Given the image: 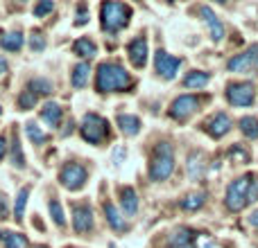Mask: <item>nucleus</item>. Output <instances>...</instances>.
I'll list each match as a JSON object with an SVG mask.
<instances>
[{
  "instance_id": "obj_1",
  "label": "nucleus",
  "mask_w": 258,
  "mask_h": 248,
  "mask_svg": "<svg viewBox=\"0 0 258 248\" xmlns=\"http://www.w3.org/2000/svg\"><path fill=\"white\" fill-rule=\"evenodd\" d=\"M129 86H132V77L120 63H100L98 75H95V88L100 93L127 90Z\"/></svg>"
},
{
  "instance_id": "obj_2",
  "label": "nucleus",
  "mask_w": 258,
  "mask_h": 248,
  "mask_svg": "<svg viewBox=\"0 0 258 248\" xmlns=\"http://www.w3.org/2000/svg\"><path fill=\"white\" fill-rule=\"evenodd\" d=\"M174 172V151L170 142H159L150 160V178L152 181H165Z\"/></svg>"
},
{
  "instance_id": "obj_3",
  "label": "nucleus",
  "mask_w": 258,
  "mask_h": 248,
  "mask_svg": "<svg viewBox=\"0 0 258 248\" xmlns=\"http://www.w3.org/2000/svg\"><path fill=\"white\" fill-rule=\"evenodd\" d=\"M100 18H102V30L107 32H120L129 25L132 18V7L125 3H102L100 7Z\"/></svg>"
},
{
  "instance_id": "obj_4",
  "label": "nucleus",
  "mask_w": 258,
  "mask_h": 248,
  "mask_svg": "<svg viewBox=\"0 0 258 248\" xmlns=\"http://www.w3.org/2000/svg\"><path fill=\"white\" fill-rule=\"evenodd\" d=\"M249 185H251V174L240 176L229 185L227 196H224V205L231 212H240L245 205H249Z\"/></svg>"
},
{
  "instance_id": "obj_5",
  "label": "nucleus",
  "mask_w": 258,
  "mask_h": 248,
  "mask_svg": "<svg viewBox=\"0 0 258 248\" xmlns=\"http://www.w3.org/2000/svg\"><path fill=\"white\" fill-rule=\"evenodd\" d=\"M80 131H82V138H84L86 142L100 145V142L109 136V124L104 117H100L98 113H86L84 120H82Z\"/></svg>"
},
{
  "instance_id": "obj_6",
  "label": "nucleus",
  "mask_w": 258,
  "mask_h": 248,
  "mask_svg": "<svg viewBox=\"0 0 258 248\" xmlns=\"http://www.w3.org/2000/svg\"><path fill=\"white\" fill-rule=\"evenodd\" d=\"M86 178H89L86 169L82 167V165H77V163L63 165L61 172H59V181H61V185L66 187V190H71V192H75V190H80V187H84Z\"/></svg>"
},
{
  "instance_id": "obj_7",
  "label": "nucleus",
  "mask_w": 258,
  "mask_h": 248,
  "mask_svg": "<svg viewBox=\"0 0 258 248\" xmlns=\"http://www.w3.org/2000/svg\"><path fill=\"white\" fill-rule=\"evenodd\" d=\"M227 99L233 106H251L254 104V86L247 81H233L227 86Z\"/></svg>"
},
{
  "instance_id": "obj_8",
  "label": "nucleus",
  "mask_w": 258,
  "mask_h": 248,
  "mask_svg": "<svg viewBox=\"0 0 258 248\" xmlns=\"http://www.w3.org/2000/svg\"><path fill=\"white\" fill-rule=\"evenodd\" d=\"M200 102L202 99L197 97V95H181V97H177L172 102V106H170V117H174V120H186V117H190L192 113L200 108Z\"/></svg>"
},
{
  "instance_id": "obj_9",
  "label": "nucleus",
  "mask_w": 258,
  "mask_h": 248,
  "mask_svg": "<svg viewBox=\"0 0 258 248\" xmlns=\"http://www.w3.org/2000/svg\"><path fill=\"white\" fill-rule=\"evenodd\" d=\"M229 70H231V72H251V70H258V43L251 45L247 52L236 54V57L229 61Z\"/></svg>"
},
{
  "instance_id": "obj_10",
  "label": "nucleus",
  "mask_w": 258,
  "mask_h": 248,
  "mask_svg": "<svg viewBox=\"0 0 258 248\" xmlns=\"http://www.w3.org/2000/svg\"><path fill=\"white\" fill-rule=\"evenodd\" d=\"M179 66H181V59L170 57L165 50H159V52L154 54V68H156V72H159L163 79H174V77H177Z\"/></svg>"
},
{
  "instance_id": "obj_11",
  "label": "nucleus",
  "mask_w": 258,
  "mask_h": 248,
  "mask_svg": "<svg viewBox=\"0 0 258 248\" xmlns=\"http://www.w3.org/2000/svg\"><path fill=\"white\" fill-rule=\"evenodd\" d=\"M73 228L77 232H89L93 228V210L86 203L73 205Z\"/></svg>"
},
{
  "instance_id": "obj_12",
  "label": "nucleus",
  "mask_w": 258,
  "mask_h": 248,
  "mask_svg": "<svg viewBox=\"0 0 258 248\" xmlns=\"http://www.w3.org/2000/svg\"><path fill=\"white\" fill-rule=\"evenodd\" d=\"M127 54H129V61H132L134 68H145V63H147V41H145V36L134 39L132 43L127 45Z\"/></svg>"
},
{
  "instance_id": "obj_13",
  "label": "nucleus",
  "mask_w": 258,
  "mask_h": 248,
  "mask_svg": "<svg viewBox=\"0 0 258 248\" xmlns=\"http://www.w3.org/2000/svg\"><path fill=\"white\" fill-rule=\"evenodd\" d=\"M229 129H231V120H229V115H224V113H215L213 117H209V120L204 122V131L209 133L211 138L227 136Z\"/></svg>"
},
{
  "instance_id": "obj_14",
  "label": "nucleus",
  "mask_w": 258,
  "mask_h": 248,
  "mask_svg": "<svg viewBox=\"0 0 258 248\" xmlns=\"http://www.w3.org/2000/svg\"><path fill=\"white\" fill-rule=\"evenodd\" d=\"M168 248H195V232L188 228H179L170 235Z\"/></svg>"
},
{
  "instance_id": "obj_15",
  "label": "nucleus",
  "mask_w": 258,
  "mask_h": 248,
  "mask_svg": "<svg viewBox=\"0 0 258 248\" xmlns=\"http://www.w3.org/2000/svg\"><path fill=\"white\" fill-rule=\"evenodd\" d=\"M202 16H204V21L209 23V27H211V39L218 43V41H222V36H224V25L218 21V16L213 14V9L211 7H202Z\"/></svg>"
},
{
  "instance_id": "obj_16",
  "label": "nucleus",
  "mask_w": 258,
  "mask_h": 248,
  "mask_svg": "<svg viewBox=\"0 0 258 248\" xmlns=\"http://www.w3.org/2000/svg\"><path fill=\"white\" fill-rule=\"evenodd\" d=\"M104 214H107L109 226H111L116 232H125L127 230V221L120 217V212L116 210V205L113 203H104Z\"/></svg>"
},
{
  "instance_id": "obj_17",
  "label": "nucleus",
  "mask_w": 258,
  "mask_h": 248,
  "mask_svg": "<svg viewBox=\"0 0 258 248\" xmlns=\"http://www.w3.org/2000/svg\"><path fill=\"white\" fill-rule=\"evenodd\" d=\"M120 203H122V210H125V214H136L138 210V196L136 192H134V187H122L120 190Z\"/></svg>"
},
{
  "instance_id": "obj_18",
  "label": "nucleus",
  "mask_w": 258,
  "mask_h": 248,
  "mask_svg": "<svg viewBox=\"0 0 258 248\" xmlns=\"http://www.w3.org/2000/svg\"><path fill=\"white\" fill-rule=\"evenodd\" d=\"M41 120L45 124H50V127H59V122H61V106L54 102L45 104V106L41 108Z\"/></svg>"
},
{
  "instance_id": "obj_19",
  "label": "nucleus",
  "mask_w": 258,
  "mask_h": 248,
  "mask_svg": "<svg viewBox=\"0 0 258 248\" xmlns=\"http://www.w3.org/2000/svg\"><path fill=\"white\" fill-rule=\"evenodd\" d=\"M73 52L77 54V57H84V59H91L98 54V48H95V43L91 39H77L75 43H73Z\"/></svg>"
},
{
  "instance_id": "obj_20",
  "label": "nucleus",
  "mask_w": 258,
  "mask_h": 248,
  "mask_svg": "<svg viewBox=\"0 0 258 248\" xmlns=\"http://www.w3.org/2000/svg\"><path fill=\"white\" fill-rule=\"evenodd\" d=\"M89 72H91L89 63H84V61L77 63V66L73 68V75H71L73 86H75V88H84L86 81H89Z\"/></svg>"
},
{
  "instance_id": "obj_21",
  "label": "nucleus",
  "mask_w": 258,
  "mask_h": 248,
  "mask_svg": "<svg viewBox=\"0 0 258 248\" xmlns=\"http://www.w3.org/2000/svg\"><path fill=\"white\" fill-rule=\"evenodd\" d=\"M118 127L125 136H136L141 131V120L136 115H118Z\"/></svg>"
},
{
  "instance_id": "obj_22",
  "label": "nucleus",
  "mask_w": 258,
  "mask_h": 248,
  "mask_svg": "<svg viewBox=\"0 0 258 248\" xmlns=\"http://www.w3.org/2000/svg\"><path fill=\"white\" fill-rule=\"evenodd\" d=\"M204 151H192L190 158H188L186 167H188V174H190L192 178H200L202 176V167H204Z\"/></svg>"
},
{
  "instance_id": "obj_23",
  "label": "nucleus",
  "mask_w": 258,
  "mask_h": 248,
  "mask_svg": "<svg viewBox=\"0 0 258 248\" xmlns=\"http://www.w3.org/2000/svg\"><path fill=\"white\" fill-rule=\"evenodd\" d=\"M0 45H3L7 52H18L23 48V34L21 32H7V34L0 39Z\"/></svg>"
},
{
  "instance_id": "obj_24",
  "label": "nucleus",
  "mask_w": 258,
  "mask_h": 248,
  "mask_svg": "<svg viewBox=\"0 0 258 248\" xmlns=\"http://www.w3.org/2000/svg\"><path fill=\"white\" fill-rule=\"evenodd\" d=\"M12 163L16 165L18 169H25V156H23V147H21V140H18L16 129H14V133H12Z\"/></svg>"
},
{
  "instance_id": "obj_25",
  "label": "nucleus",
  "mask_w": 258,
  "mask_h": 248,
  "mask_svg": "<svg viewBox=\"0 0 258 248\" xmlns=\"http://www.w3.org/2000/svg\"><path fill=\"white\" fill-rule=\"evenodd\" d=\"M209 79H211L209 72L195 70V72H188V77L183 79V86H186V88H204V86L209 84Z\"/></svg>"
},
{
  "instance_id": "obj_26",
  "label": "nucleus",
  "mask_w": 258,
  "mask_h": 248,
  "mask_svg": "<svg viewBox=\"0 0 258 248\" xmlns=\"http://www.w3.org/2000/svg\"><path fill=\"white\" fill-rule=\"evenodd\" d=\"M5 241V248H27V239L21 232H0Z\"/></svg>"
},
{
  "instance_id": "obj_27",
  "label": "nucleus",
  "mask_w": 258,
  "mask_h": 248,
  "mask_svg": "<svg viewBox=\"0 0 258 248\" xmlns=\"http://www.w3.org/2000/svg\"><path fill=\"white\" fill-rule=\"evenodd\" d=\"M27 196H30V187H23L16 196V203H14V219L23 221V214H25V205H27Z\"/></svg>"
},
{
  "instance_id": "obj_28",
  "label": "nucleus",
  "mask_w": 258,
  "mask_h": 248,
  "mask_svg": "<svg viewBox=\"0 0 258 248\" xmlns=\"http://www.w3.org/2000/svg\"><path fill=\"white\" fill-rule=\"evenodd\" d=\"M206 201V194H202V192H192V194H188L186 199L181 201V208L188 210V212H192V210H200L202 205H204Z\"/></svg>"
},
{
  "instance_id": "obj_29",
  "label": "nucleus",
  "mask_w": 258,
  "mask_h": 248,
  "mask_svg": "<svg viewBox=\"0 0 258 248\" xmlns=\"http://www.w3.org/2000/svg\"><path fill=\"white\" fill-rule=\"evenodd\" d=\"M240 131L245 133L247 138H258V117L247 115L240 120Z\"/></svg>"
},
{
  "instance_id": "obj_30",
  "label": "nucleus",
  "mask_w": 258,
  "mask_h": 248,
  "mask_svg": "<svg viewBox=\"0 0 258 248\" xmlns=\"http://www.w3.org/2000/svg\"><path fill=\"white\" fill-rule=\"evenodd\" d=\"M25 133H27V138H30L34 145H43V142L48 140V136H45V133L41 131V129L36 127L34 122H27V124H25Z\"/></svg>"
},
{
  "instance_id": "obj_31",
  "label": "nucleus",
  "mask_w": 258,
  "mask_h": 248,
  "mask_svg": "<svg viewBox=\"0 0 258 248\" xmlns=\"http://www.w3.org/2000/svg\"><path fill=\"white\" fill-rule=\"evenodd\" d=\"M30 90L36 95V97H39V95H50V93H52V84H50L48 79H41V77H39V79H32L30 81Z\"/></svg>"
},
{
  "instance_id": "obj_32",
  "label": "nucleus",
  "mask_w": 258,
  "mask_h": 248,
  "mask_svg": "<svg viewBox=\"0 0 258 248\" xmlns=\"http://www.w3.org/2000/svg\"><path fill=\"white\" fill-rule=\"evenodd\" d=\"M34 106H36V95L32 93L30 88L23 90V93L18 95V108H21V111H30V108H34Z\"/></svg>"
},
{
  "instance_id": "obj_33",
  "label": "nucleus",
  "mask_w": 258,
  "mask_h": 248,
  "mask_svg": "<svg viewBox=\"0 0 258 248\" xmlns=\"http://www.w3.org/2000/svg\"><path fill=\"white\" fill-rule=\"evenodd\" d=\"M48 208H50V214H52L54 223H57V226H66V217H63V208H61V203H59L57 199H52V201L48 203Z\"/></svg>"
},
{
  "instance_id": "obj_34",
  "label": "nucleus",
  "mask_w": 258,
  "mask_h": 248,
  "mask_svg": "<svg viewBox=\"0 0 258 248\" xmlns=\"http://www.w3.org/2000/svg\"><path fill=\"white\" fill-rule=\"evenodd\" d=\"M195 248H222V244L206 232H200V235H195Z\"/></svg>"
},
{
  "instance_id": "obj_35",
  "label": "nucleus",
  "mask_w": 258,
  "mask_h": 248,
  "mask_svg": "<svg viewBox=\"0 0 258 248\" xmlns=\"http://www.w3.org/2000/svg\"><path fill=\"white\" fill-rule=\"evenodd\" d=\"M30 48L34 50V52H43V50H45V36L41 34V32H32V36H30Z\"/></svg>"
},
{
  "instance_id": "obj_36",
  "label": "nucleus",
  "mask_w": 258,
  "mask_h": 248,
  "mask_svg": "<svg viewBox=\"0 0 258 248\" xmlns=\"http://www.w3.org/2000/svg\"><path fill=\"white\" fill-rule=\"evenodd\" d=\"M52 9H54L52 0H43V3L34 5V16L36 18H43V16H48V14H52Z\"/></svg>"
},
{
  "instance_id": "obj_37",
  "label": "nucleus",
  "mask_w": 258,
  "mask_h": 248,
  "mask_svg": "<svg viewBox=\"0 0 258 248\" xmlns=\"http://www.w3.org/2000/svg\"><path fill=\"white\" fill-rule=\"evenodd\" d=\"M229 156H231L233 160H238V163H249V154H247L245 149H240V147H231V151H229Z\"/></svg>"
},
{
  "instance_id": "obj_38",
  "label": "nucleus",
  "mask_w": 258,
  "mask_h": 248,
  "mask_svg": "<svg viewBox=\"0 0 258 248\" xmlns=\"http://www.w3.org/2000/svg\"><path fill=\"white\" fill-rule=\"evenodd\" d=\"M89 23V9L84 7V5H80L77 7V18H75V25H86Z\"/></svg>"
},
{
  "instance_id": "obj_39",
  "label": "nucleus",
  "mask_w": 258,
  "mask_h": 248,
  "mask_svg": "<svg viewBox=\"0 0 258 248\" xmlns=\"http://www.w3.org/2000/svg\"><path fill=\"white\" fill-rule=\"evenodd\" d=\"M0 219H7V201H5V196H0Z\"/></svg>"
},
{
  "instance_id": "obj_40",
  "label": "nucleus",
  "mask_w": 258,
  "mask_h": 248,
  "mask_svg": "<svg viewBox=\"0 0 258 248\" xmlns=\"http://www.w3.org/2000/svg\"><path fill=\"white\" fill-rule=\"evenodd\" d=\"M5 154H7V140H5V138L0 136V160L5 158Z\"/></svg>"
},
{
  "instance_id": "obj_41",
  "label": "nucleus",
  "mask_w": 258,
  "mask_h": 248,
  "mask_svg": "<svg viewBox=\"0 0 258 248\" xmlns=\"http://www.w3.org/2000/svg\"><path fill=\"white\" fill-rule=\"evenodd\" d=\"M3 72H7V61H5V59H0V75H3Z\"/></svg>"
},
{
  "instance_id": "obj_42",
  "label": "nucleus",
  "mask_w": 258,
  "mask_h": 248,
  "mask_svg": "<svg viewBox=\"0 0 258 248\" xmlns=\"http://www.w3.org/2000/svg\"><path fill=\"white\" fill-rule=\"evenodd\" d=\"M251 223H254V226L258 228V210H256V212H254V214H251Z\"/></svg>"
},
{
  "instance_id": "obj_43",
  "label": "nucleus",
  "mask_w": 258,
  "mask_h": 248,
  "mask_svg": "<svg viewBox=\"0 0 258 248\" xmlns=\"http://www.w3.org/2000/svg\"><path fill=\"white\" fill-rule=\"evenodd\" d=\"M36 248H48V246H36Z\"/></svg>"
},
{
  "instance_id": "obj_44",
  "label": "nucleus",
  "mask_w": 258,
  "mask_h": 248,
  "mask_svg": "<svg viewBox=\"0 0 258 248\" xmlns=\"http://www.w3.org/2000/svg\"><path fill=\"white\" fill-rule=\"evenodd\" d=\"M0 113H3V108H0Z\"/></svg>"
}]
</instances>
